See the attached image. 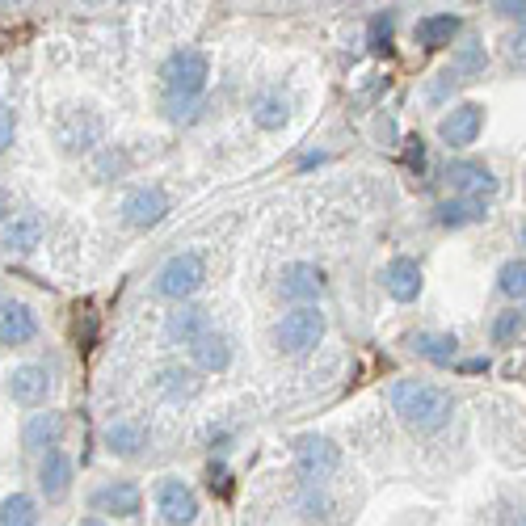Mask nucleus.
Listing matches in <instances>:
<instances>
[{
  "label": "nucleus",
  "mask_w": 526,
  "mask_h": 526,
  "mask_svg": "<svg viewBox=\"0 0 526 526\" xmlns=\"http://www.w3.org/2000/svg\"><path fill=\"white\" fill-rule=\"evenodd\" d=\"M76 526H106V522H101V518H85V522H76Z\"/></svg>",
  "instance_id": "36"
},
{
  "label": "nucleus",
  "mask_w": 526,
  "mask_h": 526,
  "mask_svg": "<svg viewBox=\"0 0 526 526\" xmlns=\"http://www.w3.org/2000/svg\"><path fill=\"white\" fill-rule=\"evenodd\" d=\"M144 442H148V434H144V426L139 421H114V426H106V447L114 451V455H139L144 451Z\"/></svg>",
  "instance_id": "23"
},
{
  "label": "nucleus",
  "mask_w": 526,
  "mask_h": 526,
  "mask_svg": "<svg viewBox=\"0 0 526 526\" xmlns=\"http://www.w3.org/2000/svg\"><path fill=\"white\" fill-rule=\"evenodd\" d=\"M34 333H38V320L26 303L17 299L0 303V346H26V341H34Z\"/></svg>",
  "instance_id": "16"
},
{
  "label": "nucleus",
  "mask_w": 526,
  "mask_h": 526,
  "mask_svg": "<svg viewBox=\"0 0 526 526\" xmlns=\"http://www.w3.org/2000/svg\"><path fill=\"white\" fill-rule=\"evenodd\" d=\"M463 371H468V375H480V371H489V358H472V362H463Z\"/></svg>",
  "instance_id": "34"
},
{
  "label": "nucleus",
  "mask_w": 526,
  "mask_h": 526,
  "mask_svg": "<svg viewBox=\"0 0 526 526\" xmlns=\"http://www.w3.org/2000/svg\"><path fill=\"white\" fill-rule=\"evenodd\" d=\"M156 510H160V522L165 526H190L198 518V497L186 480H160V489H156Z\"/></svg>",
  "instance_id": "11"
},
{
  "label": "nucleus",
  "mask_w": 526,
  "mask_h": 526,
  "mask_svg": "<svg viewBox=\"0 0 526 526\" xmlns=\"http://www.w3.org/2000/svg\"><path fill=\"white\" fill-rule=\"evenodd\" d=\"M160 379H165V392L169 396H194L202 388L194 367H165V371H160Z\"/></svg>",
  "instance_id": "28"
},
{
  "label": "nucleus",
  "mask_w": 526,
  "mask_h": 526,
  "mask_svg": "<svg viewBox=\"0 0 526 526\" xmlns=\"http://www.w3.org/2000/svg\"><path fill=\"white\" fill-rule=\"evenodd\" d=\"M392 409L400 413V421L417 434H434L451 421L455 413V400L451 392H442L438 383H426V379H400L392 388Z\"/></svg>",
  "instance_id": "1"
},
{
  "label": "nucleus",
  "mask_w": 526,
  "mask_h": 526,
  "mask_svg": "<svg viewBox=\"0 0 526 526\" xmlns=\"http://www.w3.org/2000/svg\"><path fill=\"white\" fill-rule=\"evenodd\" d=\"M413 350L430 362H451L459 354V341H455V333H417Z\"/></svg>",
  "instance_id": "25"
},
{
  "label": "nucleus",
  "mask_w": 526,
  "mask_h": 526,
  "mask_svg": "<svg viewBox=\"0 0 526 526\" xmlns=\"http://www.w3.org/2000/svg\"><path fill=\"white\" fill-rule=\"evenodd\" d=\"M13 127H17V118H13V110L0 101V148H9L13 144Z\"/></svg>",
  "instance_id": "32"
},
{
  "label": "nucleus",
  "mask_w": 526,
  "mask_h": 526,
  "mask_svg": "<svg viewBox=\"0 0 526 526\" xmlns=\"http://www.w3.org/2000/svg\"><path fill=\"white\" fill-rule=\"evenodd\" d=\"M409 165H413V169L426 165V148H421V139H413V148H409Z\"/></svg>",
  "instance_id": "33"
},
{
  "label": "nucleus",
  "mask_w": 526,
  "mask_h": 526,
  "mask_svg": "<svg viewBox=\"0 0 526 526\" xmlns=\"http://www.w3.org/2000/svg\"><path fill=\"white\" fill-rule=\"evenodd\" d=\"M274 337H278L282 354H291V358L308 354L312 346H320V337H325V312L320 308H295V312H287L278 320Z\"/></svg>",
  "instance_id": "4"
},
{
  "label": "nucleus",
  "mask_w": 526,
  "mask_h": 526,
  "mask_svg": "<svg viewBox=\"0 0 526 526\" xmlns=\"http://www.w3.org/2000/svg\"><path fill=\"white\" fill-rule=\"evenodd\" d=\"M480 127H484V110L476 106V101H463V106H455L438 123V135H442V144L447 148H468V144H476Z\"/></svg>",
  "instance_id": "12"
},
{
  "label": "nucleus",
  "mask_w": 526,
  "mask_h": 526,
  "mask_svg": "<svg viewBox=\"0 0 526 526\" xmlns=\"http://www.w3.org/2000/svg\"><path fill=\"white\" fill-rule=\"evenodd\" d=\"M9 211H13V202H9V190H5V186H0V219H5Z\"/></svg>",
  "instance_id": "35"
},
{
  "label": "nucleus",
  "mask_w": 526,
  "mask_h": 526,
  "mask_svg": "<svg viewBox=\"0 0 526 526\" xmlns=\"http://www.w3.org/2000/svg\"><path fill=\"white\" fill-rule=\"evenodd\" d=\"M518 333H522V312H518V308L501 312V316L493 320V341H497V346H510Z\"/></svg>",
  "instance_id": "30"
},
{
  "label": "nucleus",
  "mask_w": 526,
  "mask_h": 526,
  "mask_svg": "<svg viewBox=\"0 0 526 526\" xmlns=\"http://www.w3.org/2000/svg\"><path fill=\"white\" fill-rule=\"evenodd\" d=\"M501 291L514 295V299H522V291H526V266H522V257H514V261H505V266H501Z\"/></svg>",
  "instance_id": "29"
},
{
  "label": "nucleus",
  "mask_w": 526,
  "mask_h": 526,
  "mask_svg": "<svg viewBox=\"0 0 526 526\" xmlns=\"http://www.w3.org/2000/svg\"><path fill=\"white\" fill-rule=\"evenodd\" d=\"M484 64H489V55H484V47H476V43L459 47L451 64H447V68H438V80L430 85V97H434V101H442L451 89H459V85H468V80H476V76L484 72Z\"/></svg>",
  "instance_id": "9"
},
{
  "label": "nucleus",
  "mask_w": 526,
  "mask_h": 526,
  "mask_svg": "<svg viewBox=\"0 0 526 526\" xmlns=\"http://www.w3.org/2000/svg\"><path fill=\"white\" fill-rule=\"evenodd\" d=\"M459 26L463 22H459L455 13H430V17H417V30L413 34H417L421 47H434L438 51V47H451V38L459 34Z\"/></svg>",
  "instance_id": "20"
},
{
  "label": "nucleus",
  "mask_w": 526,
  "mask_h": 526,
  "mask_svg": "<svg viewBox=\"0 0 526 526\" xmlns=\"http://www.w3.org/2000/svg\"><path fill=\"white\" fill-rule=\"evenodd\" d=\"M194 362L202 371H228V362H232V346H228V337L224 333H202L198 341H194Z\"/></svg>",
  "instance_id": "22"
},
{
  "label": "nucleus",
  "mask_w": 526,
  "mask_h": 526,
  "mask_svg": "<svg viewBox=\"0 0 526 526\" xmlns=\"http://www.w3.org/2000/svg\"><path fill=\"white\" fill-rule=\"evenodd\" d=\"M388 34H392V17H371V38H375V51L388 47Z\"/></svg>",
  "instance_id": "31"
},
{
  "label": "nucleus",
  "mask_w": 526,
  "mask_h": 526,
  "mask_svg": "<svg viewBox=\"0 0 526 526\" xmlns=\"http://www.w3.org/2000/svg\"><path fill=\"white\" fill-rule=\"evenodd\" d=\"M253 118H257V127H261V131H278V127H287V118H291V101L282 97V93H266V97L257 101Z\"/></svg>",
  "instance_id": "24"
},
{
  "label": "nucleus",
  "mask_w": 526,
  "mask_h": 526,
  "mask_svg": "<svg viewBox=\"0 0 526 526\" xmlns=\"http://www.w3.org/2000/svg\"><path fill=\"white\" fill-rule=\"evenodd\" d=\"M295 463H299V472L308 476V480H325L341 468V447L333 438L325 434H303L295 442Z\"/></svg>",
  "instance_id": "6"
},
{
  "label": "nucleus",
  "mask_w": 526,
  "mask_h": 526,
  "mask_svg": "<svg viewBox=\"0 0 526 526\" xmlns=\"http://www.w3.org/2000/svg\"><path fill=\"white\" fill-rule=\"evenodd\" d=\"M476 219H484V207L480 202H468V198H451L438 207V224L442 228H463V224H476Z\"/></svg>",
  "instance_id": "27"
},
{
  "label": "nucleus",
  "mask_w": 526,
  "mask_h": 526,
  "mask_svg": "<svg viewBox=\"0 0 526 526\" xmlns=\"http://www.w3.org/2000/svg\"><path fill=\"white\" fill-rule=\"evenodd\" d=\"M160 76H165V110H169V118H181L202 97V89H207L211 64H207V55L202 51H177V55H169V64Z\"/></svg>",
  "instance_id": "2"
},
{
  "label": "nucleus",
  "mask_w": 526,
  "mask_h": 526,
  "mask_svg": "<svg viewBox=\"0 0 526 526\" xmlns=\"http://www.w3.org/2000/svg\"><path fill=\"white\" fill-rule=\"evenodd\" d=\"M383 291L396 303H413L421 295V266L413 257H392L388 266H383Z\"/></svg>",
  "instance_id": "14"
},
{
  "label": "nucleus",
  "mask_w": 526,
  "mask_h": 526,
  "mask_svg": "<svg viewBox=\"0 0 526 526\" xmlns=\"http://www.w3.org/2000/svg\"><path fill=\"white\" fill-rule=\"evenodd\" d=\"M38 489H43L47 501H64L72 493V459L64 451H47L43 463H38Z\"/></svg>",
  "instance_id": "15"
},
{
  "label": "nucleus",
  "mask_w": 526,
  "mask_h": 526,
  "mask_svg": "<svg viewBox=\"0 0 526 526\" xmlns=\"http://www.w3.org/2000/svg\"><path fill=\"white\" fill-rule=\"evenodd\" d=\"M101 131H106V123L89 106H64L55 114V144L64 156H80L93 144H101Z\"/></svg>",
  "instance_id": "3"
},
{
  "label": "nucleus",
  "mask_w": 526,
  "mask_h": 526,
  "mask_svg": "<svg viewBox=\"0 0 526 526\" xmlns=\"http://www.w3.org/2000/svg\"><path fill=\"white\" fill-rule=\"evenodd\" d=\"M139 505H144V497H139V489L131 480H114L106 484V489L93 493V510L97 514H114V518H135Z\"/></svg>",
  "instance_id": "17"
},
{
  "label": "nucleus",
  "mask_w": 526,
  "mask_h": 526,
  "mask_svg": "<svg viewBox=\"0 0 526 526\" xmlns=\"http://www.w3.org/2000/svg\"><path fill=\"white\" fill-rule=\"evenodd\" d=\"M169 341L173 346H194V341L202 333H211V320H207V308H194V303H186V308H177L169 316V325H165Z\"/></svg>",
  "instance_id": "19"
},
{
  "label": "nucleus",
  "mask_w": 526,
  "mask_h": 526,
  "mask_svg": "<svg viewBox=\"0 0 526 526\" xmlns=\"http://www.w3.org/2000/svg\"><path fill=\"white\" fill-rule=\"evenodd\" d=\"M5 392L13 404H22V409H38V404H47V396H51V371L38 367V362H22V367L9 371Z\"/></svg>",
  "instance_id": "10"
},
{
  "label": "nucleus",
  "mask_w": 526,
  "mask_h": 526,
  "mask_svg": "<svg viewBox=\"0 0 526 526\" xmlns=\"http://www.w3.org/2000/svg\"><path fill=\"white\" fill-rule=\"evenodd\" d=\"M202 278H207V261H202V253L186 249V253H177V257H169L165 266H160L156 291L165 299H190L202 287Z\"/></svg>",
  "instance_id": "5"
},
{
  "label": "nucleus",
  "mask_w": 526,
  "mask_h": 526,
  "mask_svg": "<svg viewBox=\"0 0 526 526\" xmlns=\"http://www.w3.org/2000/svg\"><path fill=\"white\" fill-rule=\"evenodd\" d=\"M447 181H451L455 198L480 202V207L497 194V177H493L489 165H480V160H451V165H447Z\"/></svg>",
  "instance_id": "7"
},
{
  "label": "nucleus",
  "mask_w": 526,
  "mask_h": 526,
  "mask_svg": "<svg viewBox=\"0 0 526 526\" xmlns=\"http://www.w3.org/2000/svg\"><path fill=\"white\" fill-rule=\"evenodd\" d=\"M0 526H38V505L26 493H13L0 501Z\"/></svg>",
  "instance_id": "26"
},
{
  "label": "nucleus",
  "mask_w": 526,
  "mask_h": 526,
  "mask_svg": "<svg viewBox=\"0 0 526 526\" xmlns=\"http://www.w3.org/2000/svg\"><path fill=\"white\" fill-rule=\"evenodd\" d=\"M165 215H169V198H165L160 186H144V190H135L123 202V219L131 228H156Z\"/></svg>",
  "instance_id": "13"
},
{
  "label": "nucleus",
  "mask_w": 526,
  "mask_h": 526,
  "mask_svg": "<svg viewBox=\"0 0 526 526\" xmlns=\"http://www.w3.org/2000/svg\"><path fill=\"white\" fill-rule=\"evenodd\" d=\"M59 434H64V421H59V413H34L26 421V430H22V442H26V451H55L59 447Z\"/></svg>",
  "instance_id": "21"
},
{
  "label": "nucleus",
  "mask_w": 526,
  "mask_h": 526,
  "mask_svg": "<svg viewBox=\"0 0 526 526\" xmlns=\"http://www.w3.org/2000/svg\"><path fill=\"white\" fill-rule=\"evenodd\" d=\"M325 287H329L325 270L312 266V261H291V266L282 270V278H278V295L299 303V308H312V299L325 295Z\"/></svg>",
  "instance_id": "8"
},
{
  "label": "nucleus",
  "mask_w": 526,
  "mask_h": 526,
  "mask_svg": "<svg viewBox=\"0 0 526 526\" xmlns=\"http://www.w3.org/2000/svg\"><path fill=\"white\" fill-rule=\"evenodd\" d=\"M38 245H43V219H38V215H17L13 224L5 228V236H0V249H5L9 257L34 253Z\"/></svg>",
  "instance_id": "18"
}]
</instances>
